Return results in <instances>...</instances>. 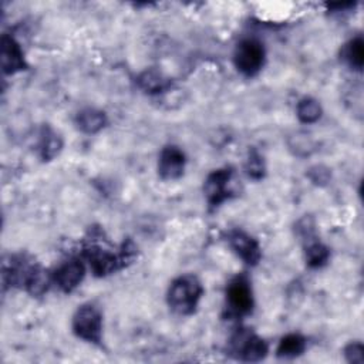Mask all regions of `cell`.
Returning <instances> with one entry per match:
<instances>
[{
	"label": "cell",
	"mask_w": 364,
	"mask_h": 364,
	"mask_svg": "<svg viewBox=\"0 0 364 364\" xmlns=\"http://www.w3.org/2000/svg\"><path fill=\"white\" fill-rule=\"evenodd\" d=\"M201 295V282L195 276H182L172 283L170 289V306L179 315H190L195 310Z\"/></svg>",
	"instance_id": "1"
},
{
	"label": "cell",
	"mask_w": 364,
	"mask_h": 364,
	"mask_svg": "<svg viewBox=\"0 0 364 364\" xmlns=\"http://www.w3.org/2000/svg\"><path fill=\"white\" fill-rule=\"evenodd\" d=\"M265 62V50L256 40H244L235 52V65L240 73L247 76L256 74Z\"/></svg>",
	"instance_id": "2"
},
{
	"label": "cell",
	"mask_w": 364,
	"mask_h": 364,
	"mask_svg": "<svg viewBox=\"0 0 364 364\" xmlns=\"http://www.w3.org/2000/svg\"><path fill=\"white\" fill-rule=\"evenodd\" d=\"M101 315L94 306L80 308L73 320V329L78 337L98 343L101 339Z\"/></svg>",
	"instance_id": "3"
},
{
	"label": "cell",
	"mask_w": 364,
	"mask_h": 364,
	"mask_svg": "<svg viewBox=\"0 0 364 364\" xmlns=\"http://www.w3.org/2000/svg\"><path fill=\"white\" fill-rule=\"evenodd\" d=\"M232 171L219 170L211 174L205 182V194L211 205H218L232 194Z\"/></svg>",
	"instance_id": "4"
},
{
	"label": "cell",
	"mask_w": 364,
	"mask_h": 364,
	"mask_svg": "<svg viewBox=\"0 0 364 364\" xmlns=\"http://www.w3.org/2000/svg\"><path fill=\"white\" fill-rule=\"evenodd\" d=\"M228 305L235 315H247L251 312L253 300L249 283L245 279L234 280L228 289Z\"/></svg>",
	"instance_id": "5"
},
{
	"label": "cell",
	"mask_w": 364,
	"mask_h": 364,
	"mask_svg": "<svg viewBox=\"0 0 364 364\" xmlns=\"http://www.w3.org/2000/svg\"><path fill=\"white\" fill-rule=\"evenodd\" d=\"M232 345L234 350L247 361H259L266 356L268 352L264 340L248 333L238 334L236 339L232 341Z\"/></svg>",
	"instance_id": "6"
},
{
	"label": "cell",
	"mask_w": 364,
	"mask_h": 364,
	"mask_svg": "<svg viewBox=\"0 0 364 364\" xmlns=\"http://www.w3.org/2000/svg\"><path fill=\"white\" fill-rule=\"evenodd\" d=\"M185 157L177 147H167L159 157L158 170L166 179H177L184 172Z\"/></svg>",
	"instance_id": "7"
},
{
	"label": "cell",
	"mask_w": 364,
	"mask_h": 364,
	"mask_svg": "<svg viewBox=\"0 0 364 364\" xmlns=\"http://www.w3.org/2000/svg\"><path fill=\"white\" fill-rule=\"evenodd\" d=\"M229 242H231V247L234 248V251L244 259L247 264L249 265H255L256 262L260 258V251L259 247L256 244V240H253L249 235L244 234V232H232L229 235Z\"/></svg>",
	"instance_id": "8"
},
{
	"label": "cell",
	"mask_w": 364,
	"mask_h": 364,
	"mask_svg": "<svg viewBox=\"0 0 364 364\" xmlns=\"http://www.w3.org/2000/svg\"><path fill=\"white\" fill-rule=\"evenodd\" d=\"M84 276V266L78 260H70L56 272V282L60 289L71 292L76 289Z\"/></svg>",
	"instance_id": "9"
},
{
	"label": "cell",
	"mask_w": 364,
	"mask_h": 364,
	"mask_svg": "<svg viewBox=\"0 0 364 364\" xmlns=\"http://www.w3.org/2000/svg\"><path fill=\"white\" fill-rule=\"evenodd\" d=\"M2 66L6 73H14L25 67L22 50L14 40L8 36L2 38Z\"/></svg>",
	"instance_id": "10"
},
{
	"label": "cell",
	"mask_w": 364,
	"mask_h": 364,
	"mask_svg": "<svg viewBox=\"0 0 364 364\" xmlns=\"http://www.w3.org/2000/svg\"><path fill=\"white\" fill-rule=\"evenodd\" d=\"M90 265L94 271L95 275L103 276L114 272L120 264V260L117 256L107 251H101V249H93L90 252Z\"/></svg>",
	"instance_id": "11"
},
{
	"label": "cell",
	"mask_w": 364,
	"mask_h": 364,
	"mask_svg": "<svg viewBox=\"0 0 364 364\" xmlns=\"http://www.w3.org/2000/svg\"><path fill=\"white\" fill-rule=\"evenodd\" d=\"M77 123H78V127L82 128L83 131L93 134V133H97L104 127L106 117L103 113H100V111L86 110V111H82L78 114Z\"/></svg>",
	"instance_id": "12"
},
{
	"label": "cell",
	"mask_w": 364,
	"mask_h": 364,
	"mask_svg": "<svg viewBox=\"0 0 364 364\" xmlns=\"http://www.w3.org/2000/svg\"><path fill=\"white\" fill-rule=\"evenodd\" d=\"M23 285H26L27 291L32 295L37 296V295H42L47 289L49 279H47V275L45 271H42L37 266H30V269L26 275V279L23 282Z\"/></svg>",
	"instance_id": "13"
},
{
	"label": "cell",
	"mask_w": 364,
	"mask_h": 364,
	"mask_svg": "<svg viewBox=\"0 0 364 364\" xmlns=\"http://www.w3.org/2000/svg\"><path fill=\"white\" fill-rule=\"evenodd\" d=\"M306 348L305 339L299 334H289L285 339H282L277 348V354L280 357H296L303 353Z\"/></svg>",
	"instance_id": "14"
},
{
	"label": "cell",
	"mask_w": 364,
	"mask_h": 364,
	"mask_svg": "<svg viewBox=\"0 0 364 364\" xmlns=\"http://www.w3.org/2000/svg\"><path fill=\"white\" fill-rule=\"evenodd\" d=\"M321 115V109L317 104V101L312 98L302 100L297 106V117L303 123H315Z\"/></svg>",
	"instance_id": "15"
},
{
	"label": "cell",
	"mask_w": 364,
	"mask_h": 364,
	"mask_svg": "<svg viewBox=\"0 0 364 364\" xmlns=\"http://www.w3.org/2000/svg\"><path fill=\"white\" fill-rule=\"evenodd\" d=\"M346 60L350 63L352 67L360 70L364 63V45L363 40L360 37L352 40V42L348 45L346 52H345Z\"/></svg>",
	"instance_id": "16"
},
{
	"label": "cell",
	"mask_w": 364,
	"mask_h": 364,
	"mask_svg": "<svg viewBox=\"0 0 364 364\" xmlns=\"http://www.w3.org/2000/svg\"><path fill=\"white\" fill-rule=\"evenodd\" d=\"M139 84L146 91H150V93H157L159 90H164L167 86L166 80H163V77L155 71H147L141 76Z\"/></svg>",
	"instance_id": "17"
},
{
	"label": "cell",
	"mask_w": 364,
	"mask_h": 364,
	"mask_svg": "<svg viewBox=\"0 0 364 364\" xmlns=\"http://www.w3.org/2000/svg\"><path fill=\"white\" fill-rule=\"evenodd\" d=\"M306 258H308V264L310 266L317 268V266H321L323 264H326V260L329 258V251H328V248L319 244V242H315V244H312L308 248Z\"/></svg>",
	"instance_id": "18"
},
{
	"label": "cell",
	"mask_w": 364,
	"mask_h": 364,
	"mask_svg": "<svg viewBox=\"0 0 364 364\" xmlns=\"http://www.w3.org/2000/svg\"><path fill=\"white\" fill-rule=\"evenodd\" d=\"M60 147H62V143L56 134H47V137L43 141V157L45 158H53Z\"/></svg>",
	"instance_id": "19"
},
{
	"label": "cell",
	"mask_w": 364,
	"mask_h": 364,
	"mask_svg": "<svg viewBox=\"0 0 364 364\" xmlns=\"http://www.w3.org/2000/svg\"><path fill=\"white\" fill-rule=\"evenodd\" d=\"M346 357L350 363H363L364 361V350L359 343H353L346 349Z\"/></svg>",
	"instance_id": "20"
},
{
	"label": "cell",
	"mask_w": 364,
	"mask_h": 364,
	"mask_svg": "<svg viewBox=\"0 0 364 364\" xmlns=\"http://www.w3.org/2000/svg\"><path fill=\"white\" fill-rule=\"evenodd\" d=\"M248 172L253 178H260L262 174H264V164H262V159L258 155H251L248 161Z\"/></svg>",
	"instance_id": "21"
}]
</instances>
